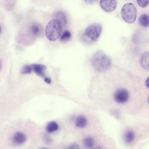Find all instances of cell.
<instances>
[{"mask_svg": "<svg viewBox=\"0 0 149 149\" xmlns=\"http://www.w3.org/2000/svg\"><path fill=\"white\" fill-rule=\"evenodd\" d=\"M92 62L95 69L100 72L106 71L110 68L111 64L110 58L101 51H97L94 54Z\"/></svg>", "mask_w": 149, "mask_h": 149, "instance_id": "cell-1", "label": "cell"}, {"mask_svg": "<svg viewBox=\"0 0 149 149\" xmlns=\"http://www.w3.org/2000/svg\"><path fill=\"white\" fill-rule=\"evenodd\" d=\"M61 23L57 19L50 21L47 24L45 33L47 39L51 41H54L60 36L62 29Z\"/></svg>", "mask_w": 149, "mask_h": 149, "instance_id": "cell-2", "label": "cell"}, {"mask_svg": "<svg viewBox=\"0 0 149 149\" xmlns=\"http://www.w3.org/2000/svg\"><path fill=\"white\" fill-rule=\"evenodd\" d=\"M121 15L126 22L131 24L134 22L136 17V11L133 4L128 3L125 4L121 10Z\"/></svg>", "mask_w": 149, "mask_h": 149, "instance_id": "cell-3", "label": "cell"}, {"mask_svg": "<svg viewBox=\"0 0 149 149\" xmlns=\"http://www.w3.org/2000/svg\"><path fill=\"white\" fill-rule=\"evenodd\" d=\"M102 25L95 23L89 25L86 29L84 32L85 36L91 40L95 41L99 38L102 31Z\"/></svg>", "mask_w": 149, "mask_h": 149, "instance_id": "cell-4", "label": "cell"}, {"mask_svg": "<svg viewBox=\"0 0 149 149\" xmlns=\"http://www.w3.org/2000/svg\"><path fill=\"white\" fill-rule=\"evenodd\" d=\"M129 93L127 89L123 88L118 89L115 92L114 98L117 103L120 104L126 102L129 97Z\"/></svg>", "mask_w": 149, "mask_h": 149, "instance_id": "cell-5", "label": "cell"}, {"mask_svg": "<svg viewBox=\"0 0 149 149\" xmlns=\"http://www.w3.org/2000/svg\"><path fill=\"white\" fill-rule=\"evenodd\" d=\"M100 5L102 9L106 12L114 10L117 6V0H100Z\"/></svg>", "mask_w": 149, "mask_h": 149, "instance_id": "cell-6", "label": "cell"}, {"mask_svg": "<svg viewBox=\"0 0 149 149\" xmlns=\"http://www.w3.org/2000/svg\"><path fill=\"white\" fill-rule=\"evenodd\" d=\"M32 70L37 75L42 77H45L44 71L46 69V67L44 65L36 64L31 65Z\"/></svg>", "mask_w": 149, "mask_h": 149, "instance_id": "cell-7", "label": "cell"}, {"mask_svg": "<svg viewBox=\"0 0 149 149\" xmlns=\"http://www.w3.org/2000/svg\"><path fill=\"white\" fill-rule=\"evenodd\" d=\"M12 140L14 143L21 144L25 142L26 137L24 133L20 132H17L13 135Z\"/></svg>", "mask_w": 149, "mask_h": 149, "instance_id": "cell-8", "label": "cell"}, {"mask_svg": "<svg viewBox=\"0 0 149 149\" xmlns=\"http://www.w3.org/2000/svg\"><path fill=\"white\" fill-rule=\"evenodd\" d=\"M87 124V120L86 118L83 116L80 115L76 118L75 124L77 127L83 128L85 127Z\"/></svg>", "mask_w": 149, "mask_h": 149, "instance_id": "cell-9", "label": "cell"}, {"mask_svg": "<svg viewBox=\"0 0 149 149\" xmlns=\"http://www.w3.org/2000/svg\"><path fill=\"white\" fill-rule=\"evenodd\" d=\"M149 52L144 53L140 59V63L142 66L145 69H149Z\"/></svg>", "mask_w": 149, "mask_h": 149, "instance_id": "cell-10", "label": "cell"}, {"mask_svg": "<svg viewBox=\"0 0 149 149\" xmlns=\"http://www.w3.org/2000/svg\"><path fill=\"white\" fill-rule=\"evenodd\" d=\"M139 24L144 27L149 26V16L146 14H143L139 17Z\"/></svg>", "mask_w": 149, "mask_h": 149, "instance_id": "cell-11", "label": "cell"}, {"mask_svg": "<svg viewBox=\"0 0 149 149\" xmlns=\"http://www.w3.org/2000/svg\"><path fill=\"white\" fill-rule=\"evenodd\" d=\"M83 144L86 148H91L93 147L95 144V141L92 137L87 136L83 140Z\"/></svg>", "mask_w": 149, "mask_h": 149, "instance_id": "cell-12", "label": "cell"}, {"mask_svg": "<svg viewBox=\"0 0 149 149\" xmlns=\"http://www.w3.org/2000/svg\"><path fill=\"white\" fill-rule=\"evenodd\" d=\"M58 128V124L55 122L51 121L47 124L46 130L48 133H51L57 130Z\"/></svg>", "mask_w": 149, "mask_h": 149, "instance_id": "cell-13", "label": "cell"}, {"mask_svg": "<svg viewBox=\"0 0 149 149\" xmlns=\"http://www.w3.org/2000/svg\"><path fill=\"white\" fill-rule=\"evenodd\" d=\"M135 135L133 132L131 130L127 131L124 136L125 141L128 143L132 142L134 139Z\"/></svg>", "mask_w": 149, "mask_h": 149, "instance_id": "cell-14", "label": "cell"}, {"mask_svg": "<svg viewBox=\"0 0 149 149\" xmlns=\"http://www.w3.org/2000/svg\"><path fill=\"white\" fill-rule=\"evenodd\" d=\"M57 19L63 25H65L67 23V19L64 14L62 12L59 11L57 12L55 15Z\"/></svg>", "mask_w": 149, "mask_h": 149, "instance_id": "cell-15", "label": "cell"}, {"mask_svg": "<svg viewBox=\"0 0 149 149\" xmlns=\"http://www.w3.org/2000/svg\"><path fill=\"white\" fill-rule=\"evenodd\" d=\"M71 37L70 32L68 31H65L60 38V40L63 42H65L68 40Z\"/></svg>", "mask_w": 149, "mask_h": 149, "instance_id": "cell-16", "label": "cell"}, {"mask_svg": "<svg viewBox=\"0 0 149 149\" xmlns=\"http://www.w3.org/2000/svg\"><path fill=\"white\" fill-rule=\"evenodd\" d=\"M31 31L32 34L35 36H38L41 32L40 27L37 24L33 25L31 28Z\"/></svg>", "mask_w": 149, "mask_h": 149, "instance_id": "cell-17", "label": "cell"}, {"mask_svg": "<svg viewBox=\"0 0 149 149\" xmlns=\"http://www.w3.org/2000/svg\"><path fill=\"white\" fill-rule=\"evenodd\" d=\"M32 70L31 65H24L21 70V73L23 74H30Z\"/></svg>", "mask_w": 149, "mask_h": 149, "instance_id": "cell-18", "label": "cell"}, {"mask_svg": "<svg viewBox=\"0 0 149 149\" xmlns=\"http://www.w3.org/2000/svg\"><path fill=\"white\" fill-rule=\"evenodd\" d=\"M138 4L141 7L145 8L149 3V0H136Z\"/></svg>", "mask_w": 149, "mask_h": 149, "instance_id": "cell-19", "label": "cell"}, {"mask_svg": "<svg viewBox=\"0 0 149 149\" xmlns=\"http://www.w3.org/2000/svg\"><path fill=\"white\" fill-rule=\"evenodd\" d=\"M43 138L45 141L48 144H50L51 143V140L47 135L44 134L43 136Z\"/></svg>", "mask_w": 149, "mask_h": 149, "instance_id": "cell-20", "label": "cell"}, {"mask_svg": "<svg viewBox=\"0 0 149 149\" xmlns=\"http://www.w3.org/2000/svg\"><path fill=\"white\" fill-rule=\"evenodd\" d=\"M66 148L68 149H78L79 148V146L77 144H73L70 145Z\"/></svg>", "mask_w": 149, "mask_h": 149, "instance_id": "cell-21", "label": "cell"}, {"mask_svg": "<svg viewBox=\"0 0 149 149\" xmlns=\"http://www.w3.org/2000/svg\"><path fill=\"white\" fill-rule=\"evenodd\" d=\"M87 4H92L96 2L98 0H84Z\"/></svg>", "mask_w": 149, "mask_h": 149, "instance_id": "cell-22", "label": "cell"}, {"mask_svg": "<svg viewBox=\"0 0 149 149\" xmlns=\"http://www.w3.org/2000/svg\"><path fill=\"white\" fill-rule=\"evenodd\" d=\"M45 81L47 84H50L51 82V79L49 77H45L44 78Z\"/></svg>", "mask_w": 149, "mask_h": 149, "instance_id": "cell-23", "label": "cell"}, {"mask_svg": "<svg viewBox=\"0 0 149 149\" xmlns=\"http://www.w3.org/2000/svg\"><path fill=\"white\" fill-rule=\"evenodd\" d=\"M148 82H149V77H148V78L147 79H146V82H145L146 85V86L147 87H148V83H149Z\"/></svg>", "mask_w": 149, "mask_h": 149, "instance_id": "cell-24", "label": "cell"}, {"mask_svg": "<svg viewBox=\"0 0 149 149\" xmlns=\"http://www.w3.org/2000/svg\"><path fill=\"white\" fill-rule=\"evenodd\" d=\"M2 67V63L1 61L0 60V70H1Z\"/></svg>", "mask_w": 149, "mask_h": 149, "instance_id": "cell-25", "label": "cell"}, {"mask_svg": "<svg viewBox=\"0 0 149 149\" xmlns=\"http://www.w3.org/2000/svg\"><path fill=\"white\" fill-rule=\"evenodd\" d=\"M1 26L0 25V34L1 33Z\"/></svg>", "mask_w": 149, "mask_h": 149, "instance_id": "cell-26", "label": "cell"}]
</instances>
